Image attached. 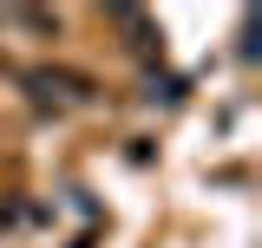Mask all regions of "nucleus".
I'll return each mask as SVG.
<instances>
[{"mask_svg": "<svg viewBox=\"0 0 262 248\" xmlns=\"http://www.w3.org/2000/svg\"><path fill=\"white\" fill-rule=\"evenodd\" d=\"M20 85H27L33 111H72V105L92 98V79L85 72H66V65H33V72H20Z\"/></svg>", "mask_w": 262, "mask_h": 248, "instance_id": "1", "label": "nucleus"}, {"mask_svg": "<svg viewBox=\"0 0 262 248\" xmlns=\"http://www.w3.org/2000/svg\"><path fill=\"white\" fill-rule=\"evenodd\" d=\"M144 98H164V105H177V79H170V72H151V79H144Z\"/></svg>", "mask_w": 262, "mask_h": 248, "instance_id": "2", "label": "nucleus"}]
</instances>
